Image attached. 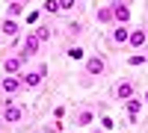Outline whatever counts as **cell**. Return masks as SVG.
Masks as SVG:
<instances>
[{
  "label": "cell",
  "mask_w": 148,
  "mask_h": 133,
  "mask_svg": "<svg viewBox=\"0 0 148 133\" xmlns=\"http://www.w3.org/2000/svg\"><path fill=\"white\" fill-rule=\"evenodd\" d=\"M45 74H47V68L42 65L39 71H21L18 77H21V83H24V89H36V86L45 80Z\"/></svg>",
  "instance_id": "cell-1"
},
{
  "label": "cell",
  "mask_w": 148,
  "mask_h": 133,
  "mask_svg": "<svg viewBox=\"0 0 148 133\" xmlns=\"http://www.w3.org/2000/svg\"><path fill=\"white\" fill-rule=\"evenodd\" d=\"M39 35H36V33H30L27 35V39H24V50H21V59H24V62H27V59L30 56H36V53H39Z\"/></svg>",
  "instance_id": "cell-2"
},
{
  "label": "cell",
  "mask_w": 148,
  "mask_h": 133,
  "mask_svg": "<svg viewBox=\"0 0 148 133\" xmlns=\"http://www.w3.org/2000/svg\"><path fill=\"white\" fill-rule=\"evenodd\" d=\"M0 89H3L6 95H15L18 89H24V83H21V77H18V74H6L3 80H0Z\"/></svg>",
  "instance_id": "cell-3"
},
{
  "label": "cell",
  "mask_w": 148,
  "mask_h": 133,
  "mask_svg": "<svg viewBox=\"0 0 148 133\" xmlns=\"http://www.w3.org/2000/svg\"><path fill=\"white\" fill-rule=\"evenodd\" d=\"M113 18H116V24H127L130 21V6L121 3V0H113Z\"/></svg>",
  "instance_id": "cell-4"
},
{
  "label": "cell",
  "mask_w": 148,
  "mask_h": 133,
  "mask_svg": "<svg viewBox=\"0 0 148 133\" xmlns=\"http://www.w3.org/2000/svg\"><path fill=\"white\" fill-rule=\"evenodd\" d=\"M104 68H107V59L104 56H89V62H86V74L98 77V74H104Z\"/></svg>",
  "instance_id": "cell-5"
},
{
  "label": "cell",
  "mask_w": 148,
  "mask_h": 133,
  "mask_svg": "<svg viewBox=\"0 0 148 133\" xmlns=\"http://www.w3.org/2000/svg\"><path fill=\"white\" fill-rule=\"evenodd\" d=\"M21 68H24L21 53H18V56H6V59H3V74H21Z\"/></svg>",
  "instance_id": "cell-6"
},
{
  "label": "cell",
  "mask_w": 148,
  "mask_h": 133,
  "mask_svg": "<svg viewBox=\"0 0 148 133\" xmlns=\"http://www.w3.org/2000/svg\"><path fill=\"white\" fill-rule=\"evenodd\" d=\"M21 118H24V110H21V106H15V104H6V106H3V121L15 124V121H21Z\"/></svg>",
  "instance_id": "cell-7"
},
{
  "label": "cell",
  "mask_w": 148,
  "mask_h": 133,
  "mask_svg": "<svg viewBox=\"0 0 148 133\" xmlns=\"http://www.w3.org/2000/svg\"><path fill=\"white\" fill-rule=\"evenodd\" d=\"M145 42H148V27H136V30L130 33V39H127L130 47H142Z\"/></svg>",
  "instance_id": "cell-8"
},
{
  "label": "cell",
  "mask_w": 148,
  "mask_h": 133,
  "mask_svg": "<svg viewBox=\"0 0 148 133\" xmlns=\"http://www.w3.org/2000/svg\"><path fill=\"white\" fill-rule=\"evenodd\" d=\"M133 92H136V89H133V83H130V80H121L119 86H116V98L125 104L127 98H133Z\"/></svg>",
  "instance_id": "cell-9"
},
{
  "label": "cell",
  "mask_w": 148,
  "mask_h": 133,
  "mask_svg": "<svg viewBox=\"0 0 148 133\" xmlns=\"http://www.w3.org/2000/svg\"><path fill=\"white\" fill-rule=\"evenodd\" d=\"M0 33L9 35V39H15V35L21 33V27H18V21H15V18H3V24H0Z\"/></svg>",
  "instance_id": "cell-10"
},
{
  "label": "cell",
  "mask_w": 148,
  "mask_h": 133,
  "mask_svg": "<svg viewBox=\"0 0 148 133\" xmlns=\"http://www.w3.org/2000/svg\"><path fill=\"white\" fill-rule=\"evenodd\" d=\"M127 39H130V30L125 27V24L113 27V42H116V44H127Z\"/></svg>",
  "instance_id": "cell-11"
},
{
  "label": "cell",
  "mask_w": 148,
  "mask_h": 133,
  "mask_svg": "<svg viewBox=\"0 0 148 133\" xmlns=\"http://www.w3.org/2000/svg\"><path fill=\"white\" fill-rule=\"evenodd\" d=\"M125 110H127V115H130V121H136V115H139V110H142V101L127 98V101H125Z\"/></svg>",
  "instance_id": "cell-12"
},
{
  "label": "cell",
  "mask_w": 148,
  "mask_h": 133,
  "mask_svg": "<svg viewBox=\"0 0 148 133\" xmlns=\"http://www.w3.org/2000/svg\"><path fill=\"white\" fill-rule=\"evenodd\" d=\"M116 18H113V3H107V6H101L98 9V24H113Z\"/></svg>",
  "instance_id": "cell-13"
},
{
  "label": "cell",
  "mask_w": 148,
  "mask_h": 133,
  "mask_svg": "<svg viewBox=\"0 0 148 133\" xmlns=\"http://www.w3.org/2000/svg\"><path fill=\"white\" fill-rule=\"evenodd\" d=\"M92 121H95V113H92V110H80V115H77V124H80V127H89Z\"/></svg>",
  "instance_id": "cell-14"
},
{
  "label": "cell",
  "mask_w": 148,
  "mask_h": 133,
  "mask_svg": "<svg viewBox=\"0 0 148 133\" xmlns=\"http://www.w3.org/2000/svg\"><path fill=\"white\" fill-rule=\"evenodd\" d=\"M36 35H39V42H47V39H51V27H39Z\"/></svg>",
  "instance_id": "cell-15"
},
{
  "label": "cell",
  "mask_w": 148,
  "mask_h": 133,
  "mask_svg": "<svg viewBox=\"0 0 148 133\" xmlns=\"http://www.w3.org/2000/svg\"><path fill=\"white\" fill-rule=\"evenodd\" d=\"M74 6H77V0H59V12H68Z\"/></svg>",
  "instance_id": "cell-16"
},
{
  "label": "cell",
  "mask_w": 148,
  "mask_h": 133,
  "mask_svg": "<svg viewBox=\"0 0 148 133\" xmlns=\"http://www.w3.org/2000/svg\"><path fill=\"white\" fill-rule=\"evenodd\" d=\"M68 33H71V35H80V33H83V24H80V21L68 24Z\"/></svg>",
  "instance_id": "cell-17"
},
{
  "label": "cell",
  "mask_w": 148,
  "mask_h": 133,
  "mask_svg": "<svg viewBox=\"0 0 148 133\" xmlns=\"http://www.w3.org/2000/svg\"><path fill=\"white\" fill-rule=\"evenodd\" d=\"M45 12H53V15H56V12H59V0H47V3H45Z\"/></svg>",
  "instance_id": "cell-18"
},
{
  "label": "cell",
  "mask_w": 148,
  "mask_h": 133,
  "mask_svg": "<svg viewBox=\"0 0 148 133\" xmlns=\"http://www.w3.org/2000/svg\"><path fill=\"white\" fill-rule=\"evenodd\" d=\"M24 12V3H9V15H21Z\"/></svg>",
  "instance_id": "cell-19"
},
{
  "label": "cell",
  "mask_w": 148,
  "mask_h": 133,
  "mask_svg": "<svg viewBox=\"0 0 148 133\" xmlns=\"http://www.w3.org/2000/svg\"><path fill=\"white\" fill-rule=\"evenodd\" d=\"M68 56H71V59H83V47H71Z\"/></svg>",
  "instance_id": "cell-20"
},
{
  "label": "cell",
  "mask_w": 148,
  "mask_h": 133,
  "mask_svg": "<svg viewBox=\"0 0 148 133\" xmlns=\"http://www.w3.org/2000/svg\"><path fill=\"white\" fill-rule=\"evenodd\" d=\"M127 65H145V56H130Z\"/></svg>",
  "instance_id": "cell-21"
},
{
  "label": "cell",
  "mask_w": 148,
  "mask_h": 133,
  "mask_svg": "<svg viewBox=\"0 0 148 133\" xmlns=\"http://www.w3.org/2000/svg\"><path fill=\"white\" fill-rule=\"evenodd\" d=\"M12 3H24V0H12Z\"/></svg>",
  "instance_id": "cell-22"
},
{
  "label": "cell",
  "mask_w": 148,
  "mask_h": 133,
  "mask_svg": "<svg viewBox=\"0 0 148 133\" xmlns=\"http://www.w3.org/2000/svg\"><path fill=\"white\" fill-rule=\"evenodd\" d=\"M145 104H148V92H145Z\"/></svg>",
  "instance_id": "cell-23"
},
{
  "label": "cell",
  "mask_w": 148,
  "mask_h": 133,
  "mask_svg": "<svg viewBox=\"0 0 148 133\" xmlns=\"http://www.w3.org/2000/svg\"><path fill=\"white\" fill-rule=\"evenodd\" d=\"M92 133H104V130H92Z\"/></svg>",
  "instance_id": "cell-24"
},
{
  "label": "cell",
  "mask_w": 148,
  "mask_h": 133,
  "mask_svg": "<svg viewBox=\"0 0 148 133\" xmlns=\"http://www.w3.org/2000/svg\"><path fill=\"white\" fill-rule=\"evenodd\" d=\"M0 42H3V39H0Z\"/></svg>",
  "instance_id": "cell-25"
}]
</instances>
